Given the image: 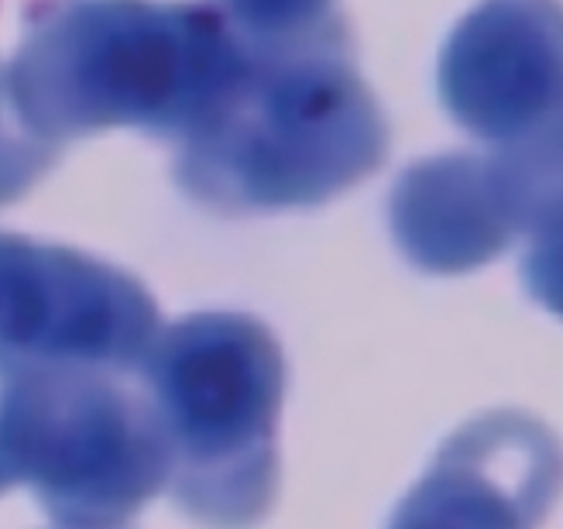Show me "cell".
Segmentation results:
<instances>
[{
  "instance_id": "cell-1",
  "label": "cell",
  "mask_w": 563,
  "mask_h": 529,
  "mask_svg": "<svg viewBox=\"0 0 563 529\" xmlns=\"http://www.w3.org/2000/svg\"><path fill=\"white\" fill-rule=\"evenodd\" d=\"M385 152V114L333 27L299 45H251L241 87L186 142L183 183L223 210L317 207L372 176Z\"/></svg>"
},
{
  "instance_id": "cell-2",
  "label": "cell",
  "mask_w": 563,
  "mask_h": 529,
  "mask_svg": "<svg viewBox=\"0 0 563 529\" xmlns=\"http://www.w3.org/2000/svg\"><path fill=\"white\" fill-rule=\"evenodd\" d=\"M251 45L217 8L63 0L27 27L14 90L69 124H145L192 137L231 100Z\"/></svg>"
},
{
  "instance_id": "cell-3",
  "label": "cell",
  "mask_w": 563,
  "mask_h": 529,
  "mask_svg": "<svg viewBox=\"0 0 563 529\" xmlns=\"http://www.w3.org/2000/svg\"><path fill=\"white\" fill-rule=\"evenodd\" d=\"M158 372L183 506L213 529L258 526L282 482L286 354L275 333L241 313L192 317L168 338Z\"/></svg>"
},
{
  "instance_id": "cell-7",
  "label": "cell",
  "mask_w": 563,
  "mask_h": 529,
  "mask_svg": "<svg viewBox=\"0 0 563 529\" xmlns=\"http://www.w3.org/2000/svg\"><path fill=\"white\" fill-rule=\"evenodd\" d=\"M238 35L247 45L278 48L330 35L341 21L333 18V0H217Z\"/></svg>"
},
{
  "instance_id": "cell-5",
  "label": "cell",
  "mask_w": 563,
  "mask_h": 529,
  "mask_svg": "<svg viewBox=\"0 0 563 529\" xmlns=\"http://www.w3.org/2000/svg\"><path fill=\"white\" fill-rule=\"evenodd\" d=\"M560 492L556 433L522 409H492L443 440L385 529H540Z\"/></svg>"
},
{
  "instance_id": "cell-4",
  "label": "cell",
  "mask_w": 563,
  "mask_h": 529,
  "mask_svg": "<svg viewBox=\"0 0 563 529\" xmlns=\"http://www.w3.org/2000/svg\"><path fill=\"white\" fill-rule=\"evenodd\" d=\"M440 97L464 131L516 148L563 128V8L488 0L450 35Z\"/></svg>"
},
{
  "instance_id": "cell-8",
  "label": "cell",
  "mask_w": 563,
  "mask_h": 529,
  "mask_svg": "<svg viewBox=\"0 0 563 529\" xmlns=\"http://www.w3.org/2000/svg\"><path fill=\"white\" fill-rule=\"evenodd\" d=\"M522 286L543 310L563 320V224L529 238L522 255Z\"/></svg>"
},
{
  "instance_id": "cell-6",
  "label": "cell",
  "mask_w": 563,
  "mask_h": 529,
  "mask_svg": "<svg viewBox=\"0 0 563 529\" xmlns=\"http://www.w3.org/2000/svg\"><path fill=\"white\" fill-rule=\"evenodd\" d=\"M388 224L402 255L433 275L482 268L522 234L498 162L471 152L406 169L391 189Z\"/></svg>"
}]
</instances>
